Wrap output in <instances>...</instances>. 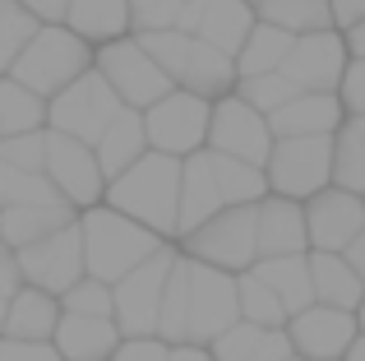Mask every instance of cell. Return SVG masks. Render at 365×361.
<instances>
[{
	"label": "cell",
	"instance_id": "cell-28",
	"mask_svg": "<svg viewBox=\"0 0 365 361\" xmlns=\"http://www.w3.org/2000/svg\"><path fill=\"white\" fill-rule=\"evenodd\" d=\"M255 24H259V14L245 5V0H204V14H199L195 37H204L208 46H217V51H227L236 61V51L245 46V37H250Z\"/></svg>",
	"mask_w": 365,
	"mask_h": 361
},
{
	"label": "cell",
	"instance_id": "cell-55",
	"mask_svg": "<svg viewBox=\"0 0 365 361\" xmlns=\"http://www.w3.org/2000/svg\"><path fill=\"white\" fill-rule=\"evenodd\" d=\"M5 306H9V301H5V297H0V329H5Z\"/></svg>",
	"mask_w": 365,
	"mask_h": 361
},
{
	"label": "cell",
	"instance_id": "cell-11",
	"mask_svg": "<svg viewBox=\"0 0 365 361\" xmlns=\"http://www.w3.org/2000/svg\"><path fill=\"white\" fill-rule=\"evenodd\" d=\"M190 260V255H185ZM241 320V301H236V273L208 269V264L190 260V301H185V343L208 347L217 334Z\"/></svg>",
	"mask_w": 365,
	"mask_h": 361
},
{
	"label": "cell",
	"instance_id": "cell-47",
	"mask_svg": "<svg viewBox=\"0 0 365 361\" xmlns=\"http://www.w3.org/2000/svg\"><path fill=\"white\" fill-rule=\"evenodd\" d=\"M19 5H24L28 14L37 19V24H65V9H70V0H19Z\"/></svg>",
	"mask_w": 365,
	"mask_h": 361
},
{
	"label": "cell",
	"instance_id": "cell-16",
	"mask_svg": "<svg viewBox=\"0 0 365 361\" xmlns=\"http://www.w3.org/2000/svg\"><path fill=\"white\" fill-rule=\"evenodd\" d=\"M287 343L301 361H342V352L351 347V338L361 334L351 310H333V306H305L296 315H287Z\"/></svg>",
	"mask_w": 365,
	"mask_h": 361
},
{
	"label": "cell",
	"instance_id": "cell-25",
	"mask_svg": "<svg viewBox=\"0 0 365 361\" xmlns=\"http://www.w3.org/2000/svg\"><path fill=\"white\" fill-rule=\"evenodd\" d=\"M143 153H148V135H143V111H134V107H120L116 121L93 139V158H98L107 180L120 176L130 163H139Z\"/></svg>",
	"mask_w": 365,
	"mask_h": 361
},
{
	"label": "cell",
	"instance_id": "cell-29",
	"mask_svg": "<svg viewBox=\"0 0 365 361\" xmlns=\"http://www.w3.org/2000/svg\"><path fill=\"white\" fill-rule=\"evenodd\" d=\"M65 28H74L93 46L111 42V37H125L130 33V0H70Z\"/></svg>",
	"mask_w": 365,
	"mask_h": 361
},
{
	"label": "cell",
	"instance_id": "cell-36",
	"mask_svg": "<svg viewBox=\"0 0 365 361\" xmlns=\"http://www.w3.org/2000/svg\"><path fill=\"white\" fill-rule=\"evenodd\" d=\"M333 185L365 199V139L351 135L347 121H342V130L333 135Z\"/></svg>",
	"mask_w": 365,
	"mask_h": 361
},
{
	"label": "cell",
	"instance_id": "cell-22",
	"mask_svg": "<svg viewBox=\"0 0 365 361\" xmlns=\"http://www.w3.org/2000/svg\"><path fill=\"white\" fill-rule=\"evenodd\" d=\"M222 204V195H217L213 185V172H208V148H199V153L180 158V208H176V241L185 232H195L204 218H213Z\"/></svg>",
	"mask_w": 365,
	"mask_h": 361
},
{
	"label": "cell",
	"instance_id": "cell-26",
	"mask_svg": "<svg viewBox=\"0 0 365 361\" xmlns=\"http://www.w3.org/2000/svg\"><path fill=\"white\" fill-rule=\"evenodd\" d=\"M213 361H287L296 357L292 343H287V329H264L250 325V320H236L227 334H217L208 343Z\"/></svg>",
	"mask_w": 365,
	"mask_h": 361
},
{
	"label": "cell",
	"instance_id": "cell-40",
	"mask_svg": "<svg viewBox=\"0 0 365 361\" xmlns=\"http://www.w3.org/2000/svg\"><path fill=\"white\" fill-rule=\"evenodd\" d=\"M61 310L65 315H102V320H111V288L83 273L70 292H61Z\"/></svg>",
	"mask_w": 365,
	"mask_h": 361
},
{
	"label": "cell",
	"instance_id": "cell-9",
	"mask_svg": "<svg viewBox=\"0 0 365 361\" xmlns=\"http://www.w3.org/2000/svg\"><path fill=\"white\" fill-rule=\"evenodd\" d=\"M208 116H213V102L199 98V93L171 88L167 98H158L153 107H143V135H148L153 153L167 158H190L208 144Z\"/></svg>",
	"mask_w": 365,
	"mask_h": 361
},
{
	"label": "cell",
	"instance_id": "cell-12",
	"mask_svg": "<svg viewBox=\"0 0 365 361\" xmlns=\"http://www.w3.org/2000/svg\"><path fill=\"white\" fill-rule=\"evenodd\" d=\"M208 153H227L241 158L250 167H264L268 153H273V130H268V116L255 111L245 98L227 93V98H213V116H208Z\"/></svg>",
	"mask_w": 365,
	"mask_h": 361
},
{
	"label": "cell",
	"instance_id": "cell-21",
	"mask_svg": "<svg viewBox=\"0 0 365 361\" xmlns=\"http://www.w3.org/2000/svg\"><path fill=\"white\" fill-rule=\"evenodd\" d=\"M56 325H61V297L42 288H19L5 306V338H24V343H51Z\"/></svg>",
	"mask_w": 365,
	"mask_h": 361
},
{
	"label": "cell",
	"instance_id": "cell-54",
	"mask_svg": "<svg viewBox=\"0 0 365 361\" xmlns=\"http://www.w3.org/2000/svg\"><path fill=\"white\" fill-rule=\"evenodd\" d=\"M356 329L365 334V297H361V306H356Z\"/></svg>",
	"mask_w": 365,
	"mask_h": 361
},
{
	"label": "cell",
	"instance_id": "cell-53",
	"mask_svg": "<svg viewBox=\"0 0 365 361\" xmlns=\"http://www.w3.org/2000/svg\"><path fill=\"white\" fill-rule=\"evenodd\" d=\"M347 130H351L356 139H365V116H347Z\"/></svg>",
	"mask_w": 365,
	"mask_h": 361
},
{
	"label": "cell",
	"instance_id": "cell-10",
	"mask_svg": "<svg viewBox=\"0 0 365 361\" xmlns=\"http://www.w3.org/2000/svg\"><path fill=\"white\" fill-rule=\"evenodd\" d=\"M120 107H125V102L111 93V83L102 79L98 70H83L70 88H61L51 102H46V130L93 144V139L116 121Z\"/></svg>",
	"mask_w": 365,
	"mask_h": 361
},
{
	"label": "cell",
	"instance_id": "cell-19",
	"mask_svg": "<svg viewBox=\"0 0 365 361\" xmlns=\"http://www.w3.org/2000/svg\"><path fill=\"white\" fill-rule=\"evenodd\" d=\"M347 107L338 93H296L287 98L277 111H268V130L273 139H292V135H338Z\"/></svg>",
	"mask_w": 365,
	"mask_h": 361
},
{
	"label": "cell",
	"instance_id": "cell-35",
	"mask_svg": "<svg viewBox=\"0 0 365 361\" xmlns=\"http://www.w3.org/2000/svg\"><path fill=\"white\" fill-rule=\"evenodd\" d=\"M236 301H241V320L250 325H264V329H282L287 325V310L282 301L273 297V288H268L264 278H255V273H236Z\"/></svg>",
	"mask_w": 365,
	"mask_h": 361
},
{
	"label": "cell",
	"instance_id": "cell-33",
	"mask_svg": "<svg viewBox=\"0 0 365 361\" xmlns=\"http://www.w3.org/2000/svg\"><path fill=\"white\" fill-rule=\"evenodd\" d=\"M28 130H46V102L37 93H28L19 79L0 74V139L28 135Z\"/></svg>",
	"mask_w": 365,
	"mask_h": 361
},
{
	"label": "cell",
	"instance_id": "cell-15",
	"mask_svg": "<svg viewBox=\"0 0 365 361\" xmlns=\"http://www.w3.org/2000/svg\"><path fill=\"white\" fill-rule=\"evenodd\" d=\"M347 61H351V51H347L342 28H324V33H301L296 37L292 51H287V61H282V74L301 93H338Z\"/></svg>",
	"mask_w": 365,
	"mask_h": 361
},
{
	"label": "cell",
	"instance_id": "cell-37",
	"mask_svg": "<svg viewBox=\"0 0 365 361\" xmlns=\"http://www.w3.org/2000/svg\"><path fill=\"white\" fill-rule=\"evenodd\" d=\"M61 190L46 180V172H19V167L0 163V208L9 204H56Z\"/></svg>",
	"mask_w": 365,
	"mask_h": 361
},
{
	"label": "cell",
	"instance_id": "cell-42",
	"mask_svg": "<svg viewBox=\"0 0 365 361\" xmlns=\"http://www.w3.org/2000/svg\"><path fill=\"white\" fill-rule=\"evenodd\" d=\"M185 5L190 0H130V33H158V28H171Z\"/></svg>",
	"mask_w": 365,
	"mask_h": 361
},
{
	"label": "cell",
	"instance_id": "cell-52",
	"mask_svg": "<svg viewBox=\"0 0 365 361\" xmlns=\"http://www.w3.org/2000/svg\"><path fill=\"white\" fill-rule=\"evenodd\" d=\"M342 361H365V334H356V338H351V347L342 352Z\"/></svg>",
	"mask_w": 365,
	"mask_h": 361
},
{
	"label": "cell",
	"instance_id": "cell-43",
	"mask_svg": "<svg viewBox=\"0 0 365 361\" xmlns=\"http://www.w3.org/2000/svg\"><path fill=\"white\" fill-rule=\"evenodd\" d=\"M171 343H162L158 334H139V338H120L111 361H167Z\"/></svg>",
	"mask_w": 365,
	"mask_h": 361
},
{
	"label": "cell",
	"instance_id": "cell-39",
	"mask_svg": "<svg viewBox=\"0 0 365 361\" xmlns=\"http://www.w3.org/2000/svg\"><path fill=\"white\" fill-rule=\"evenodd\" d=\"M296 93H301V88H296V83L287 79L282 70H268V74H250V79H236V98H245L250 107L264 111V116H268V111H277L287 98H296Z\"/></svg>",
	"mask_w": 365,
	"mask_h": 361
},
{
	"label": "cell",
	"instance_id": "cell-7",
	"mask_svg": "<svg viewBox=\"0 0 365 361\" xmlns=\"http://www.w3.org/2000/svg\"><path fill=\"white\" fill-rule=\"evenodd\" d=\"M180 245L167 241L130 269L120 283H111V320H116L120 338H139V334H158V310H162V292H167L171 264H176Z\"/></svg>",
	"mask_w": 365,
	"mask_h": 361
},
{
	"label": "cell",
	"instance_id": "cell-45",
	"mask_svg": "<svg viewBox=\"0 0 365 361\" xmlns=\"http://www.w3.org/2000/svg\"><path fill=\"white\" fill-rule=\"evenodd\" d=\"M0 361H61L51 343H24V338L0 334Z\"/></svg>",
	"mask_w": 365,
	"mask_h": 361
},
{
	"label": "cell",
	"instance_id": "cell-46",
	"mask_svg": "<svg viewBox=\"0 0 365 361\" xmlns=\"http://www.w3.org/2000/svg\"><path fill=\"white\" fill-rule=\"evenodd\" d=\"M24 288V269H19V250H9L5 241H0V297H14V292Z\"/></svg>",
	"mask_w": 365,
	"mask_h": 361
},
{
	"label": "cell",
	"instance_id": "cell-27",
	"mask_svg": "<svg viewBox=\"0 0 365 361\" xmlns=\"http://www.w3.org/2000/svg\"><path fill=\"white\" fill-rule=\"evenodd\" d=\"M305 255H310V250H305ZM305 255H273V260H255V264H250V273H255V278H264L268 288H273V297L282 301L287 315L314 306L310 260H305Z\"/></svg>",
	"mask_w": 365,
	"mask_h": 361
},
{
	"label": "cell",
	"instance_id": "cell-23",
	"mask_svg": "<svg viewBox=\"0 0 365 361\" xmlns=\"http://www.w3.org/2000/svg\"><path fill=\"white\" fill-rule=\"evenodd\" d=\"M74 218H79V208L65 204V199H56V204H9V208H0V241L9 250H24V245L70 227Z\"/></svg>",
	"mask_w": 365,
	"mask_h": 361
},
{
	"label": "cell",
	"instance_id": "cell-8",
	"mask_svg": "<svg viewBox=\"0 0 365 361\" xmlns=\"http://www.w3.org/2000/svg\"><path fill=\"white\" fill-rule=\"evenodd\" d=\"M180 250H185L190 260L208 264V269L245 273L250 264L259 260V245H255V204H227V208H217V213L204 218L195 232L180 236Z\"/></svg>",
	"mask_w": 365,
	"mask_h": 361
},
{
	"label": "cell",
	"instance_id": "cell-6",
	"mask_svg": "<svg viewBox=\"0 0 365 361\" xmlns=\"http://www.w3.org/2000/svg\"><path fill=\"white\" fill-rule=\"evenodd\" d=\"M268 195H282L305 204L310 195L333 185V135H292L273 139V153L264 163Z\"/></svg>",
	"mask_w": 365,
	"mask_h": 361
},
{
	"label": "cell",
	"instance_id": "cell-57",
	"mask_svg": "<svg viewBox=\"0 0 365 361\" xmlns=\"http://www.w3.org/2000/svg\"><path fill=\"white\" fill-rule=\"evenodd\" d=\"M287 361H301V357H287Z\"/></svg>",
	"mask_w": 365,
	"mask_h": 361
},
{
	"label": "cell",
	"instance_id": "cell-32",
	"mask_svg": "<svg viewBox=\"0 0 365 361\" xmlns=\"http://www.w3.org/2000/svg\"><path fill=\"white\" fill-rule=\"evenodd\" d=\"M255 14H259V24L287 28L292 37L333 28V5H329V0H264Z\"/></svg>",
	"mask_w": 365,
	"mask_h": 361
},
{
	"label": "cell",
	"instance_id": "cell-38",
	"mask_svg": "<svg viewBox=\"0 0 365 361\" xmlns=\"http://www.w3.org/2000/svg\"><path fill=\"white\" fill-rule=\"evenodd\" d=\"M37 28L42 24H37L19 0H0V74H9V65H14L19 51L37 37Z\"/></svg>",
	"mask_w": 365,
	"mask_h": 361
},
{
	"label": "cell",
	"instance_id": "cell-49",
	"mask_svg": "<svg viewBox=\"0 0 365 361\" xmlns=\"http://www.w3.org/2000/svg\"><path fill=\"white\" fill-rule=\"evenodd\" d=\"M167 361H213V352H208V347H199V343H176Z\"/></svg>",
	"mask_w": 365,
	"mask_h": 361
},
{
	"label": "cell",
	"instance_id": "cell-51",
	"mask_svg": "<svg viewBox=\"0 0 365 361\" xmlns=\"http://www.w3.org/2000/svg\"><path fill=\"white\" fill-rule=\"evenodd\" d=\"M342 37H347V51L356 56V61H365V19L351 24V28H342Z\"/></svg>",
	"mask_w": 365,
	"mask_h": 361
},
{
	"label": "cell",
	"instance_id": "cell-31",
	"mask_svg": "<svg viewBox=\"0 0 365 361\" xmlns=\"http://www.w3.org/2000/svg\"><path fill=\"white\" fill-rule=\"evenodd\" d=\"M208 172H213V185H217V195H222V204H259V199L268 195L264 167H250L241 158L208 153Z\"/></svg>",
	"mask_w": 365,
	"mask_h": 361
},
{
	"label": "cell",
	"instance_id": "cell-5",
	"mask_svg": "<svg viewBox=\"0 0 365 361\" xmlns=\"http://www.w3.org/2000/svg\"><path fill=\"white\" fill-rule=\"evenodd\" d=\"M93 70H98L102 79L111 83V93H116L125 107H134V111L153 107L158 98H167V93L176 88V83H171V74L153 61L148 46H143L134 33L102 42L98 51H93Z\"/></svg>",
	"mask_w": 365,
	"mask_h": 361
},
{
	"label": "cell",
	"instance_id": "cell-41",
	"mask_svg": "<svg viewBox=\"0 0 365 361\" xmlns=\"http://www.w3.org/2000/svg\"><path fill=\"white\" fill-rule=\"evenodd\" d=\"M0 163L19 167V172H42V167H46V130L5 135V139H0Z\"/></svg>",
	"mask_w": 365,
	"mask_h": 361
},
{
	"label": "cell",
	"instance_id": "cell-24",
	"mask_svg": "<svg viewBox=\"0 0 365 361\" xmlns=\"http://www.w3.org/2000/svg\"><path fill=\"white\" fill-rule=\"evenodd\" d=\"M310 288H314V301L319 306H333V310H351L356 315L361 297H365V283L361 273L347 264V255H333V250H310Z\"/></svg>",
	"mask_w": 365,
	"mask_h": 361
},
{
	"label": "cell",
	"instance_id": "cell-1",
	"mask_svg": "<svg viewBox=\"0 0 365 361\" xmlns=\"http://www.w3.org/2000/svg\"><path fill=\"white\" fill-rule=\"evenodd\" d=\"M102 204L116 213L143 223L148 232H158L162 241H176V208H180V158L167 153H143L139 163H130L120 176L107 180Z\"/></svg>",
	"mask_w": 365,
	"mask_h": 361
},
{
	"label": "cell",
	"instance_id": "cell-18",
	"mask_svg": "<svg viewBox=\"0 0 365 361\" xmlns=\"http://www.w3.org/2000/svg\"><path fill=\"white\" fill-rule=\"evenodd\" d=\"M255 245H259V260H273V255H305L310 250L305 208L296 204V199L264 195L255 204Z\"/></svg>",
	"mask_w": 365,
	"mask_h": 361
},
{
	"label": "cell",
	"instance_id": "cell-56",
	"mask_svg": "<svg viewBox=\"0 0 365 361\" xmlns=\"http://www.w3.org/2000/svg\"><path fill=\"white\" fill-rule=\"evenodd\" d=\"M245 5H250V9H259V5H264V0H245Z\"/></svg>",
	"mask_w": 365,
	"mask_h": 361
},
{
	"label": "cell",
	"instance_id": "cell-34",
	"mask_svg": "<svg viewBox=\"0 0 365 361\" xmlns=\"http://www.w3.org/2000/svg\"><path fill=\"white\" fill-rule=\"evenodd\" d=\"M185 301H190V260L180 250L176 264H171L167 292H162V310H158V338L171 347L185 343Z\"/></svg>",
	"mask_w": 365,
	"mask_h": 361
},
{
	"label": "cell",
	"instance_id": "cell-3",
	"mask_svg": "<svg viewBox=\"0 0 365 361\" xmlns=\"http://www.w3.org/2000/svg\"><path fill=\"white\" fill-rule=\"evenodd\" d=\"M148 56L171 74V83L185 93H199V98H227L236 93V61L217 46H208L204 37L195 33H176V28H158V33H134Z\"/></svg>",
	"mask_w": 365,
	"mask_h": 361
},
{
	"label": "cell",
	"instance_id": "cell-2",
	"mask_svg": "<svg viewBox=\"0 0 365 361\" xmlns=\"http://www.w3.org/2000/svg\"><path fill=\"white\" fill-rule=\"evenodd\" d=\"M79 236H83V273L98 283H120L130 269H139L158 245H167L158 232H148L143 223L116 213L107 204H93L79 213Z\"/></svg>",
	"mask_w": 365,
	"mask_h": 361
},
{
	"label": "cell",
	"instance_id": "cell-44",
	"mask_svg": "<svg viewBox=\"0 0 365 361\" xmlns=\"http://www.w3.org/2000/svg\"><path fill=\"white\" fill-rule=\"evenodd\" d=\"M338 98H342V107H347V116H365V61H356V56H351L347 70H342Z\"/></svg>",
	"mask_w": 365,
	"mask_h": 361
},
{
	"label": "cell",
	"instance_id": "cell-14",
	"mask_svg": "<svg viewBox=\"0 0 365 361\" xmlns=\"http://www.w3.org/2000/svg\"><path fill=\"white\" fill-rule=\"evenodd\" d=\"M19 269H24L28 288H42V292H70L74 283L83 278V236H79V218L61 232L42 236V241L24 245L19 250Z\"/></svg>",
	"mask_w": 365,
	"mask_h": 361
},
{
	"label": "cell",
	"instance_id": "cell-48",
	"mask_svg": "<svg viewBox=\"0 0 365 361\" xmlns=\"http://www.w3.org/2000/svg\"><path fill=\"white\" fill-rule=\"evenodd\" d=\"M333 5V28H351L365 19V0H329Z\"/></svg>",
	"mask_w": 365,
	"mask_h": 361
},
{
	"label": "cell",
	"instance_id": "cell-50",
	"mask_svg": "<svg viewBox=\"0 0 365 361\" xmlns=\"http://www.w3.org/2000/svg\"><path fill=\"white\" fill-rule=\"evenodd\" d=\"M342 255H347V264H351V269L361 273V283H365V227L356 232V241H351V245H347Z\"/></svg>",
	"mask_w": 365,
	"mask_h": 361
},
{
	"label": "cell",
	"instance_id": "cell-30",
	"mask_svg": "<svg viewBox=\"0 0 365 361\" xmlns=\"http://www.w3.org/2000/svg\"><path fill=\"white\" fill-rule=\"evenodd\" d=\"M296 37L287 28H273V24H255L245 37V46L236 51V79H250V74H268V70H282L287 51H292Z\"/></svg>",
	"mask_w": 365,
	"mask_h": 361
},
{
	"label": "cell",
	"instance_id": "cell-20",
	"mask_svg": "<svg viewBox=\"0 0 365 361\" xmlns=\"http://www.w3.org/2000/svg\"><path fill=\"white\" fill-rule=\"evenodd\" d=\"M116 343H120L116 320L102 315H65L61 310V325L51 334V347L61 361H111Z\"/></svg>",
	"mask_w": 365,
	"mask_h": 361
},
{
	"label": "cell",
	"instance_id": "cell-4",
	"mask_svg": "<svg viewBox=\"0 0 365 361\" xmlns=\"http://www.w3.org/2000/svg\"><path fill=\"white\" fill-rule=\"evenodd\" d=\"M93 51H98V46L83 42L74 28L42 24L37 37L19 51V61L9 65V79H19L28 93H37L42 102H51L56 93L70 88L83 70H93Z\"/></svg>",
	"mask_w": 365,
	"mask_h": 361
},
{
	"label": "cell",
	"instance_id": "cell-13",
	"mask_svg": "<svg viewBox=\"0 0 365 361\" xmlns=\"http://www.w3.org/2000/svg\"><path fill=\"white\" fill-rule=\"evenodd\" d=\"M42 172L61 190L65 204H74L79 213L93 208V204H102V195H107V176H102L98 158H93V144H83V139L46 130V167Z\"/></svg>",
	"mask_w": 365,
	"mask_h": 361
},
{
	"label": "cell",
	"instance_id": "cell-17",
	"mask_svg": "<svg viewBox=\"0 0 365 361\" xmlns=\"http://www.w3.org/2000/svg\"><path fill=\"white\" fill-rule=\"evenodd\" d=\"M305 232H310V250H333L342 255L356 232L365 227V199L361 195H347V190L329 185L319 195L305 199Z\"/></svg>",
	"mask_w": 365,
	"mask_h": 361
}]
</instances>
